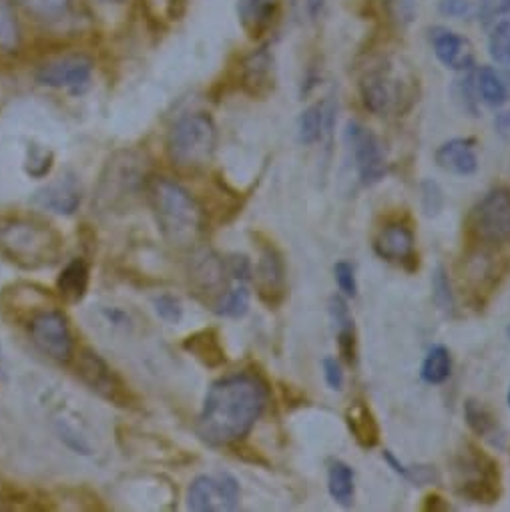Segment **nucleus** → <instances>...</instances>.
Instances as JSON below:
<instances>
[{
  "label": "nucleus",
  "mask_w": 510,
  "mask_h": 512,
  "mask_svg": "<svg viewBox=\"0 0 510 512\" xmlns=\"http://www.w3.org/2000/svg\"><path fill=\"white\" fill-rule=\"evenodd\" d=\"M51 167H53V153L41 147H31L27 157V173L31 177L43 179L45 175H49Z\"/></svg>",
  "instance_id": "c9c22d12"
},
{
  "label": "nucleus",
  "mask_w": 510,
  "mask_h": 512,
  "mask_svg": "<svg viewBox=\"0 0 510 512\" xmlns=\"http://www.w3.org/2000/svg\"><path fill=\"white\" fill-rule=\"evenodd\" d=\"M398 83L388 69H372L362 77L360 95L364 107L376 115H386L398 105Z\"/></svg>",
  "instance_id": "2eb2a0df"
},
{
  "label": "nucleus",
  "mask_w": 510,
  "mask_h": 512,
  "mask_svg": "<svg viewBox=\"0 0 510 512\" xmlns=\"http://www.w3.org/2000/svg\"><path fill=\"white\" fill-rule=\"evenodd\" d=\"M33 344L55 362L67 364L75 356V342L67 318L59 310H43L29 322Z\"/></svg>",
  "instance_id": "0eeeda50"
},
{
  "label": "nucleus",
  "mask_w": 510,
  "mask_h": 512,
  "mask_svg": "<svg viewBox=\"0 0 510 512\" xmlns=\"http://www.w3.org/2000/svg\"><path fill=\"white\" fill-rule=\"evenodd\" d=\"M103 314H105V318H107L109 322H113V324H117V326L129 324V316H127L125 312H121V310H103Z\"/></svg>",
  "instance_id": "09e8293b"
},
{
  "label": "nucleus",
  "mask_w": 510,
  "mask_h": 512,
  "mask_svg": "<svg viewBox=\"0 0 510 512\" xmlns=\"http://www.w3.org/2000/svg\"><path fill=\"white\" fill-rule=\"evenodd\" d=\"M452 372V360L450 352L444 346H434L428 350L424 364H422V380L426 384H444L450 378Z\"/></svg>",
  "instance_id": "c85d7f7f"
},
{
  "label": "nucleus",
  "mask_w": 510,
  "mask_h": 512,
  "mask_svg": "<svg viewBox=\"0 0 510 512\" xmlns=\"http://www.w3.org/2000/svg\"><path fill=\"white\" fill-rule=\"evenodd\" d=\"M59 434H61V438H63L73 450H77V452H81V454H89V452H91V448L81 440V436H77V432H75L71 426L59 424Z\"/></svg>",
  "instance_id": "49530a36"
},
{
  "label": "nucleus",
  "mask_w": 510,
  "mask_h": 512,
  "mask_svg": "<svg viewBox=\"0 0 510 512\" xmlns=\"http://www.w3.org/2000/svg\"><path fill=\"white\" fill-rule=\"evenodd\" d=\"M217 145V129L209 115L193 113L179 119L167 137V155L173 165L185 171L203 169Z\"/></svg>",
  "instance_id": "20e7f679"
},
{
  "label": "nucleus",
  "mask_w": 510,
  "mask_h": 512,
  "mask_svg": "<svg viewBox=\"0 0 510 512\" xmlns=\"http://www.w3.org/2000/svg\"><path fill=\"white\" fill-rule=\"evenodd\" d=\"M500 75H502V81H504V87H506V95H508V99H510V71L500 73Z\"/></svg>",
  "instance_id": "8fccbe9b"
},
{
  "label": "nucleus",
  "mask_w": 510,
  "mask_h": 512,
  "mask_svg": "<svg viewBox=\"0 0 510 512\" xmlns=\"http://www.w3.org/2000/svg\"><path fill=\"white\" fill-rule=\"evenodd\" d=\"M506 334H508V338H510V326H508V330H506Z\"/></svg>",
  "instance_id": "603ef678"
},
{
  "label": "nucleus",
  "mask_w": 510,
  "mask_h": 512,
  "mask_svg": "<svg viewBox=\"0 0 510 512\" xmlns=\"http://www.w3.org/2000/svg\"><path fill=\"white\" fill-rule=\"evenodd\" d=\"M432 290H434L432 294H434L436 306L446 314L452 312L454 310V294H452V288H450L448 274L442 266H438L434 276H432Z\"/></svg>",
  "instance_id": "f704fd0d"
},
{
  "label": "nucleus",
  "mask_w": 510,
  "mask_h": 512,
  "mask_svg": "<svg viewBox=\"0 0 510 512\" xmlns=\"http://www.w3.org/2000/svg\"><path fill=\"white\" fill-rule=\"evenodd\" d=\"M255 286L260 300L270 308H276L286 298V268L282 255L274 245L262 249L258 266H255Z\"/></svg>",
  "instance_id": "4468645a"
},
{
  "label": "nucleus",
  "mask_w": 510,
  "mask_h": 512,
  "mask_svg": "<svg viewBox=\"0 0 510 512\" xmlns=\"http://www.w3.org/2000/svg\"><path fill=\"white\" fill-rule=\"evenodd\" d=\"M268 404L266 384L253 374H233L211 384L201 414L197 436L209 446H231L243 440Z\"/></svg>",
  "instance_id": "f257e3e1"
},
{
  "label": "nucleus",
  "mask_w": 510,
  "mask_h": 512,
  "mask_svg": "<svg viewBox=\"0 0 510 512\" xmlns=\"http://www.w3.org/2000/svg\"><path fill=\"white\" fill-rule=\"evenodd\" d=\"M61 235L47 223L23 217L0 219V255L19 268L39 270L59 262Z\"/></svg>",
  "instance_id": "7ed1b4c3"
},
{
  "label": "nucleus",
  "mask_w": 510,
  "mask_h": 512,
  "mask_svg": "<svg viewBox=\"0 0 510 512\" xmlns=\"http://www.w3.org/2000/svg\"><path fill=\"white\" fill-rule=\"evenodd\" d=\"M239 504V482L229 472L197 476L187 490V508L193 512H227Z\"/></svg>",
  "instance_id": "6e6552de"
},
{
  "label": "nucleus",
  "mask_w": 510,
  "mask_h": 512,
  "mask_svg": "<svg viewBox=\"0 0 510 512\" xmlns=\"http://www.w3.org/2000/svg\"><path fill=\"white\" fill-rule=\"evenodd\" d=\"M227 262V270H229V276L237 282H245L251 278L253 270H251V264L249 260L245 258V255H229V258L225 260Z\"/></svg>",
  "instance_id": "79ce46f5"
},
{
  "label": "nucleus",
  "mask_w": 510,
  "mask_h": 512,
  "mask_svg": "<svg viewBox=\"0 0 510 512\" xmlns=\"http://www.w3.org/2000/svg\"><path fill=\"white\" fill-rule=\"evenodd\" d=\"M386 11L396 25L408 27L416 17V0H386Z\"/></svg>",
  "instance_id": "4c0bfd02"
},
{
  "label": "nucleus",
  "mask_w": 510,
  "mask_h": 512,
  "mask_svg": "<svg viewBox=\"0 0 510 512\" xmlns=\"http://www.w3.org/2000/svg\"><path fill=\"white\" fill-rule=\"evenodd\" d=\"M472 231L484 243L510 241V191H490L474 209Z\"/></svg>",
  "instance_id": "9d476101"
},
{
  "label": "nucleus",
  "mask_w": 510,
  "mask_h": 512,
  "mask_svg": "<svg viewBox=\"0 0 510 512\" xmlns=\"http://www.w3.org/2000/svg\"><path fill=\"white\" fill-rule=\"evenodd\" d=\"M346 422H348L352 436L356 438V442L360 446L374 448L378 444L380 428H378L374 414L370 412V408L366 404H362V402L352 404L346 412Z\"/></svg>",
  "instance_id": "393cba45"
},
{
  "label": "nucleus",
  "mask_w": 510,
  "mask_h": 512,
  "mask_svg": "<svg viewBox=\"0 0 510 512\" xmlns=\"http://www.w3.org/2000/svg\"><path fill=\"white\" fill-rule=\"evenodd\" d=\"M334 276H336V284L340 288V292L346 298H356L358 294V282H356V272L354 266L350 262H338L334 266Z\"/></svg>",
  "instance_id": "58836bf2"
},
{
  "label": "nucleus",
  "mask_w": 510,
  "mask_h": 512,
  "mask_svg": "<svg viewBox=\"0 0 510 512\" xmlns=\"http://www.w3.org/2000/svg\"><path fill=\"white\" fill-rule=\"evenodd\" d=\"M488 53L496 65L510 67V21L494 25L488 37Z\"/></svg>",
  "instance_id": "2f4dec72"
},
{
  "label": "nucleus",
  "mask_w": 510,
  "mask_h": 512,
  "mask_svg": "<svg viewBox=\"0 0 510 512\" xmlns=\"http://www.w3.org/2000/svg\"><path fill=\"white\" fill-rule=\"evenodd\" d=\"M145 161L135 151L115 153L101 175L95 201L103 211H117L129 207V203L145 187Z\"/></svg>",
  "instance_id": "39448f33"
},
{
  "label": "nucleus",
  "mask_w": 510,
  "mask_h": 512,
  "mask_svg": "<svg viewBox=\"0 0 510 512\" xmlns=\"http://www.w3.org/2000/svg\"><path fill=\"white\" fill-rule=\"evenodd\" d=\"M274 59L270 51L258 49L253 51L241 65V83L247 95L260 99L266 97L274 89Z\"/></svg>",
  "instance_id": "a211bd4d"
},
{
  "label": "nucleus",
  "mask_w": 510,
  "mask_h": 512,
  "mask_svg": "<svg viewBox=\"0 0 510 512\" xmlns=\"http://www.w3.org/2000/svg\"><path fill=\"white\" fill-rule=\"evenodd\" d=\"M35 77L43 87L65 89L71 95H81L91 85L93 63L85 55H69L43 65Z\"/></svg>",
  "instance_id": "9b49d317"
},
{
  "label": "nucleus",
  "mask_w": 510,
  "mask_h": 512,
  "mask_svg": "<svg viewBox=\"0 0 510 512\" xmlns=\"http://www.w3.org/2000/svg\"><path fill=\"white\" fill-rule=\"evenodd\" d=\"M227 262L219 258L217 253L203 249L197 251L191 260L189 268V282L191 288L199 298H209L213 300V306L219 302L221 296H225L227 288Z\"/></svg>",
  "instance_id": "f8f14e48"
},
{
  "label": "nucleus",
  "mask_w": 510,
  "mask_h": 512,
  "mask_svg": "<svg viewBox=\"0 0 510 512\" xmlns=\"http://www.w3.org/2000/svg\"><path fill=\"white\" fill-rule=\"evenodd\" d=\"M282 0H237V19L249 37H262L278 17Z\"/></svg>",
  "instance_id": "aec40b11"
},
{
  "label": "nucleus",
  "mask_w": 510,
  "mask_h": 512,
  "mask_svg": "<svg viewBox=\"0 0 510 512\" xmlns=\"http://www.w3.org/2000/svg\"><path fill=\"white\" fill-rule=\"evenodd\" d=\"M183 348L195 356L207 368H219L225 364V350L215 330H201L183 342Z\"/></svg>",
  "instance_id": "5701e85b"
},
{
  "label": "nucleus",
  "mask_w": 510,
  "mask_h": 512,
  "mask_svg": "<svg viewBox=\"0 0 510 512\" xmlns=\"http://www.w3.org/2000/svg\"><path fill=\"white\" fill-rule=\"evenodd\" d=\"M494 129L502 139H510V111H502L494 117Z\"/></svg>",
  "instance_id": "de8ad7c7"
},
{
  "label": "nucleus",
  "mask_w": 510,
  "mask_h": 512,
  "mask_svg": "<svg viewBox=\"0 0 510 512\" xmlns=\"http://www.w3.org/2000/svg\"><path fill=\"white\" fill-rule=\"evenodd\" d=\"M21 43L19 21L11 0H0V51L15 53Z\"/></svg>",
  "instance_id": "c756f323"
},
{
  "label": "nucleus",
  "mask_w": 510,
  "mask_h": 512,
  "mask_svg": "<svg viewBox=\"0 0 510 512\" xmlns=\"http://www.w3.org/2000/svg\"><path fill=\"white\" fill-rule=\"evenodd\" d=\"M147 193L163 239L177 249H193L203 233L205 215L191 193L167 177L151 179Z\"/></svg>",
  "instance_id": "f03ea898"
},
{
  "label": "nucleus",
  "mask_w": 510,
  "mask_h": 512,
  "mask_svg": "<svg viewBox=\"0 0 510 512\" xmlns=\"http://www.w3.org/2000/svg\"><path fill=\"white\" fill-rule=\"evenodd\" d=\"M478 15L484 25H488L504 15H510V0H480Z\"/></svg>",
  "instance_id": "ea45409f"
},
{
  "label": "nucleus",
  "mask_w": 510,
  "mask_h": 512,
  "mask_svg": "<svg viewBox=\"0 0 510 512\" xmlns=\"http://www.w3.org/2000/svg\"><path fill=\"white\" fill-rule=\"evenodd\" d=\"M95 3H99V5H121V3H125V0H95Z\"/></svg>",
  "instance_id": "3c124183"
},
{
  "label": "nucleus",
  "mask_w": 510,
  "mask_h": 512,
  "mask_svg": "<svg viewBox=\"0 0 510 512\" xmlns=\"http://www.w3.org/2000/svg\"><path fill=\"white\" fill-rule=\"evenodd\" d=\"M324 366V378H326V384L332 388V390H342L344 388V372H342V366L336 358H326L322 362Z\"/></svg>",
  "instance_id": "c03bdc74"
},
{
  "label": "nucleus",
  "mask_w": 510,
  "mask_h": 512,
  "mask_svg": "<svg viewBox=\"0 0 510 512\" xmlns=\"http://www.w3.org/2000/svg\"><path fill=\"white\" fill-rule=\"evenodd\" d=\"M153 308H155V314L167 324H177L183 318V306L175 296L163 294V296L155 298Z\"/></svg>",
  "instance_id": "e433bc0d"
},
{
  "label": "nucleus",
  "mask_w": 510,
  "mask_h": 512,
  "mask_svg": "<svg viewBox=\"0 0 510 512\" xmlns=\"http://www.w3.org/2000/svg\"><path fill=\"white\" fill-rule=\"evenodd\" d=\"M430 43L436 59L450 71H468L474 65L472 45L458 33L436 27L430 31Z\"/></svg>",
  "instance_id": "dca6fc26"
},
{
  "label": "nucleus",
  "mask_w": 510,
  "mask_h": 512,
  "mask_svg": "<svg viewBox=\"0 0 510 512\" xmlns=\"http://www.w3.org/2000/svg\"><path fill=\"white\" fill-rule=\"evenodd\" d=\"M330 314L334 324L338 326V346L340 354L348 364L356 362V332H354V318L348 310L344 298L334 296L330 300Z\"/></svg>",
  "instance_id": "b1692460"
},
{
  "label": "nucleus",
  "mask_w": 510,
  "mask_h": 512,
  "mask_svg": "<svg viewBox=\"0 0 510 512\" xmlns=\"http://www.w3.org/2000/svg\"><path fill=\"white\" fill-rule=\"evenodd\" d=\"M476 87L482 101L490 107H500L508 101L502 75L492 67H480L476 73Z\"/></svg>",
  "instance_id": "cd10ccee"
},
{
  "label": "nucleus",
  "mask_w": 510,
  "mask_h": 512,
  "mask_svg": "<svg viewBox=\"0 0 510 512\" xmlns=\"http://www.w3.org/2000/svg\"><path fill=\"white\" fill-rule=\"evenodd\" d=\"M346 143L350 145L356 161V169L362 185H374L386 175V153L380 139L360 125L358 121H348L344 131Z\"/></svg>",
  "instance_id": "1a4fd4ad"
},
{
  "label": "nucleus",
  "mask_w": 510,
  "mask_h": 512,
  "mask_svg": "<svg viewBox=\"0 0 510 512\" xmlns=\"http://www.w3.org/2000/svg\"><path fill=\"white\" fill-rule=\"evenodd\" d=\"M464 418L468 422V426L478 434V436H488L492 434V430L496 428V422L492 418V414L478 402L468 400L464 404Z\"/></svg>",
  "instance_id": "72a5a7b5"
},
{
  "label": "nucleus",
  "mask_w": 510,
  "mask_h": 512,
  "mask_svg": "<svg viewBox=\"0 0 510 512\" xmlns=\"http://www.w3.org/2000/svg\"><path fill=\"white\" fill-rule=\"evenodd\" d=\"M324 5H326V0H296L298 17H300V19L316 21V19L322 15Z\"/></svg>",
  "instance_id": "a18cd8bd"
},
{
  "label": "nucleus",
  "mask_w": 510,
  "mask_h": 512,
  "mask_svg": "<svg viewBox=\"0 0 510 512\" xmlns=\"http://www.w3.org/2000/svg\"><path fill=\"white\" fill-rule=\"evenodd\" d=\"M19 3L43 21H57L69 11V0H19Z\"/></svg>",
  "instance_id": "473e14b6"
},
{
  "label": "nucleus",
  "mask_w": 510,
  "mask_h": 512,
  "mask_svg": "<svg viewBox=\"0 0 510 512\" xmlns=\"http://www.w3.org/2000/svg\"><path fill=\"white\" fill-rule=\"evenodd\" d=\"M328 490L330 496L342 504V506H350L354 502V470L346 464V462H332L330 470H328Z\"/></svg>",
  "instance_id": "bb28decb"
},
{
  "label": "nucleus",
  "mask_w": 510,
  "mask_h": 512,
  "mask_svg": "<svg viewBox=\"0 0 510 512\" xmlns=\"http://www.w3.org/2000/svg\"><path fill=\"white\" fill-rule=\"evenodd\" d=\"M77 376L85 386L97 392L101 398L121 404L127 400V390L115 372L107 366V362L93 350H83L77 362Z\"/></svg>",
  "instance_id": "ddd939ff"
},
{
  "label": "nucleus",
  "mask_w": 510,
  "mask_h": 512,
  "mask_svg": "<svg viewBox=\"0 0 510 512\" xmlns=\"http://www.w3.org/2000/svg\"><path fill=\"white\" fill-rule=\"evenodd\" d=\"M249 302H251L249 290L243 284H239L227 290L225 296H221L219 302L213 306V310L217 316H223V318H243L249 312Z\"/></svg>",
  "instance_id": "7c9ffc66"
},
{
  "label": "nucleus",
  "mask_w": 510,
  "mask_h": 512,
  "mask_svg": "<svg viewBox=\"0 0 510 512\" xmlns=\"http://www.w3.org/2000/svg\"><path fill=\"white\" fill-rule=\"evenodd\" d=\"M332 127V113L326 105H310L298 119V141L302 145H314L322 139L324 129Z\"/></svg>",
  "instance_id": "a878e982"
},
{
  "label": "nucleus",
  "mask_w": 510,
  "mask_h": 512,
  "mask_svg": "<svg viewBox=\"0 0 510 512\" xmlns=\"http://www.w3.org/2000/svg\"><path fill=\"white\" fill-rule=\"evenodd\" d=\"M436 163L448 173L468 177L478 169V157L472 139H450L436 151Z\"/></svg>",
  "instance_id": "412c9836"
},
{
  "label": "nucleus",
  "mask_w": 510,
  "mask_h": 512,
  "mask_svg": "<svg viewBox=\"0 0 510 512\" xmlns=\"http://www.w3.org/2000/svg\"><path fill=\"white\" fill-rule=\"evenodd\" d=\"M374 249L382 260L392 264H414L416 251H414V233L404 227L402 223L386 225L376 241Z\"/></svg>",
  "instance_id": "f3484780"
},
{
  "label": "nucleus",
  "mask_w": 510,
  "mask_h": 512,
  "mask_svg": "<svg viewBox=\"0 0 510 512\" xmlns=\"http://www.w3.org/2000/svg\"><path fill=\"white\" fill-rule=\"evenodd\" d=\"M438 11L444 17L464 19L472 13V3H470V0H440Z\"/></svg>",
  "instance_id": "a19ab883"
},
{
  "label": "nucleus",
  "mask_w": 510,
  "mask_h": 512,
  "mask_svg": "<svg viewBox=\"0 0 510 512\" xmlns=\"http://www.w3.org/2000/svg\"><path fill=\"white\" fill-rule=\"evenodd\" d=\"M458 492L470 502L490 504L500 496L498 464L482 450L472 448L458 464Z\"/></svg>",
  "instance_id": "423d86ee"
},
{
  "label": "nucleus",
  "mask_w": 510,
  "mask_h": 512,
  "mask_svg": "<svg viewBox=\"0 0 510 512\" xmlns=\"http://www.w3.org/2000/svg\"><path fill=\"white\" fill-rule=\"evenodd\" d=\"M33 201L47 211L59 215H73L81 205V189L73 177H61L39 189Z\"/></svg>",
  "instance_id": "6ab92c4d"
},
{
  "label": "nucleus",
  "mask_w": 510,
  "mask_h": 512,
  "mask_svg": "<svg viewBox=\"0 0 510 512\" xmlns=\"http://www.w3.org/2000/svg\"><path fill=\"white\" fill-rule=\"evenodd\" d=\"M422 201L428 215L438 213V209L442 207V191L434 181H426L422 185Z\"/></svg>",
  "instance_id": "37998d69"
},
{
  "label": "nucleus",
  "mask_w": 510,
  "mask_h": 512,
  "mask_svg": "<svg viewBox=\"0 0 510 512\" xmlns=\"http://www.w3.org/2000/svg\"><path fill=\"white\" fill-rule=\"evenodd\" d=\"M89 274V264L83 258L71 260L57 280V292L61 300L67 304H79L87 296Z\"/></svg>",
  "instance_id": "4be33fe9"
},
{
  "label": "nucleus",
  "mask_w": 510,
  "mask_h": 512,
  "mask_svg": "<svg viewBox=\"0 0 510 512\" xmlns=\"http://www.w3.org/2000/svg\"><path fill=\"white\" fill-rule=\"evenodd\" d=\"M508 406H510V390H508Z\"/></svg>",
  "instance_id": "864d4df0"
}]
</instances>
